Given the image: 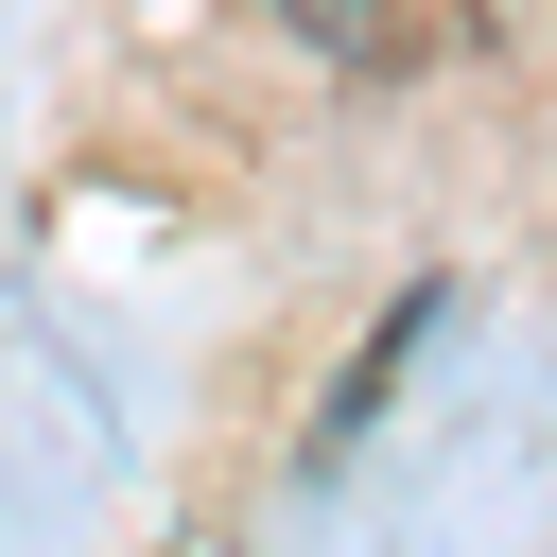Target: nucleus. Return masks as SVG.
Instances as JSON below:
<instances>
[{
	"label": "nucleus",
	"instance_id": "f257e3e1",
	"mask_svg": "<svg viewBox=\"0 0 557 557\" xmlns=\"http://www.w3.org/2000/svg\"><path fill=\"white\" fill-rule=\"evenodd\" d=\"M487 0H296V35L313 52H348V70H418V52H453Z\"/></svg>",
	"mask_w": 557,
	"mask_h": 557
}]
</instances>
